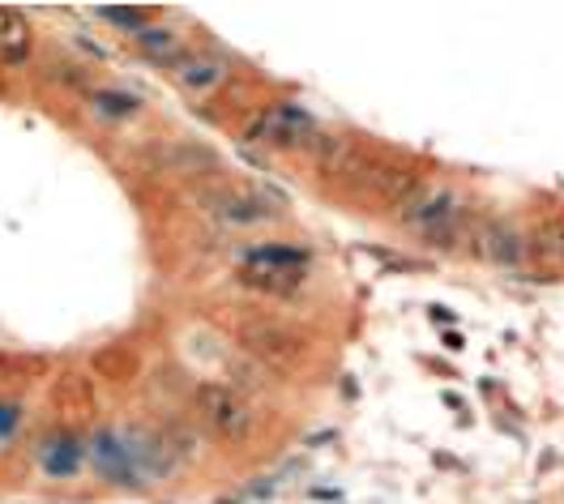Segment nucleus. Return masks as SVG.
<instances>
[{
  "label": "nucleus",
  "instance_id": "nucleus-7",
  "mask_svg": "<svg viewBox=\"0 0 564 504\" xmlns=\"http://www.w3.org/2000/svg\"><path fill=\"white\" fill-rule=\"evenodd\" d=\"M82 462H86V449H82L69 432L52 436V440L39 445V467L47 470L52 479H73V474L82 470Z\"/></svg>",
  "mask_w": 564,
  "mask_h": 504
},
{
  "label": "nucleus",
  "instance_id": "nucleus-5",
  "mask_svg": "<svg viewBox=\"0 0 564 504\" xmlns=\"http://www.w3.org/2000/svg\"><path fill=\"white\" fill-rule=\"evenodd\" d=\"M197 406H202L206 424H210L223 440H245V436L252 432V410H248L245 402L231 394V390L206 385V390L197 394Z\"/></svg>",
  "mask_w": 564,
  "mask_h": 504
},
{
  "label": "nucleus",
  "instance_id": "nucleus-3",
  "mask_svg": "<svg viewBox=\"0 0 564 504\" xmlns=\"http://www.w3.org/2000/svg\"><path fill=\"white\" fill-rule=\"evenodd\" d=\"M313 256L291 244H257L240 256V283L265 295H291L308 283Z\"/></svg>",
  "mask_w": 564,
  "mask_h": 504
},
{
  "label": "nucleus",
  "instance_id": "nucleus-2",
  "mask_svg": "<svg viewBox=\"0 0 564 504\" xmlns=\"http://www.w3.org/2000/svg\"><path fill=\"white\" fill-rule=\"evenodd\" d=\"M462 210L458 193L441 184H415L402 201V227L415 231L423 244H454L462 235Z\"/></svg>",
  "mask_w": 564,
  "mask_h": 504
},
{
  "label": "nucleus",
  "instance_id": "nucleus-10",
  "mask_svg": "<svg viewBox=\"0 0 564 504\" xmlns=\"http://www.w3.org/2000/svg\"><path fill=\"white\" fill-rule=\"evenodd\" d=\"M18 419H22V406H18V402H4V406H0V436L13 432Z\"/></svg>",
  "mask_w": 564,
  "mask_h": 504
},
{
  "label": "nucleus",
  "instance_id": "nucleus-9",
  "mask_svg": "<svg viewBox=\"0 0 564 504\" xmlns=\"http://www.w3.org/2000/svg\"><path fill=\"white\" fill-rule=\"evenodd\" d=\"M95 111H99V116H111V120H124V116L138 111V99L124 95V90H99V95H95Z\"/></svg>",
  "mask_w": 564,
  "mask_h": 504
},
{
  "label": "nucleus",
  "instance_id": "nucleus-4",
  "mask_svg": "<svg viewBox=\"0 0 564 504\" xmlns=\"http://www.w3.org/2000/svg\"><path fill=\"white\" fill-rule=\"evenodd\" d=\"M313 133H317V124L300 103H274L248 124L245 138L257 145H270V150H300V145L313 142Z\"/></svg>",
  "mask_w": 564,
  "mask_h": 504
},
{
  "label": "nucleus",
  "instance_id": "nucleus-6",
  "mask_svg": "<svg viewBox=\"0 0 564 504\" xmlns=\"http://www.w3.org/2000/svg\"><path fill=\"white\" fill-rule=\"evenodd\" d=\"M31 52V22L13 9H0V69H26Z\"/></svg>",
  "mask_w": 564,
  "mask_h": 504
},
{
  "label": "nucleus",
  "instance_id": "nucleus-1",
  "mask_svg": "<svg viewBox=\"0 0 564 504\" xmlns=\"http://www.w3.org/2000/svg\"><path fill=\"white\" fill-rule=\"evenodd\" d=\"M90 462L99 470V479L116 483V487H141L154 470H163L159 449L141 432H116L107 428L90 440Z\"/></svg>",
  "mask_w": 564,
  "mask_h": 504
},
{
  "label": "nucleus",
  "instance_id": "nucleus-8",
  "mask_svg": "<svg viewBox=\"0 0 564 504\" xmlns=\"http://www.w3.org/2000/svg\"><path fill=\"white\" fill-rule=\"evenodd\" d=\"M172 77H176L180 90H188V95H210L214 86L227 77V69L218 61H210V56H184L172 69Z\"/></svg>",
  "mask_w": 564,
  "mask_h": 504
}]
</instances>
